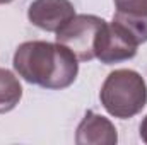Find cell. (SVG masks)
Returning a JSON list of instances; mask_svg holds the SVG:
<instances>
[{
	"mask_svg": "<svg viewBox=\"0 0 147 145\" xmlns=\"http://www.w3.org/2000/svg\"><path fill=\"white\" fill-rule=\"evenodd\" d=\"M14 70L29 84L50 91L70 87L79 73V60L72 51L50 41H26L14 53Z\"/></svg>",
	"mask_w": 147,
	"mask_h": 145,
	"instance_id": "1",
	"label": "cell"
},
{
	"mask_svg": "<svg viewBox=\"0 0 147 145\" xmlns=\"http://www.w3.org/2000/svg\"><path fill=\"white\" fill-rule=\"evenodd\" d=\"M99 99L108 114L128 119L137 116L147 104V84L144 77L130 68H118L105 79Z\"/></svg>",
	"mask_w": 147,
	"mask_h": 145,
	"instance_id": "2",
	"label": "cell"
},
{
	"mask_svg": "<svg viewBox=\"0 0 147 145\" xmlns=\"http://www.w3.org/2000/svg\"><path fill=\"white\" fill-rule=\"evenodd\" d=\"M105 19L92 14H75L72 19L60 28L57 34V43L67 46L79 62H89L94 56V44L98 33L103 26Z\"/></svg>",
	"mask_w": 147,
	"mask_h": 145,
	"instance_id": "3",
	"label": "cell"
},
{
	"mask_svg": "<svg viewBox=\"0 0 147 145\" xmlns=\"http://www.w3.org/2000/svg\"><path fill=\"white\" fill-rule=\"evenodd\" d=\"M137 48L139 43L121 24L105 21L96 38L94 56L105 65H113L132 60L137 55Z\"/></svg>",
	"mask_w": 147,
	"mask_h": 145,
	"instance_id": "4",
	"label": "cell"
},
{
	"mask_svg": "<svg viewBox=\"0 0 147 145\" xmlns=\"http://www.w3.org/2000/svg\"><path fill=\"white\" fill-rule=\"evenodd\" d=\"M75 15L70 0H33L28 9V19L43 31L57 33Z\"/></svg>",
	"mask_w": 147,
	"mask_h": 145,
	"instance_id": "5",
	"label": "cell"
},
{
	"mask_svg": "<svg viewBox=\"0 0 147 145\" xmlns=\"http://www.w3.org/2000/svg\"><path fill=\"white\" fill-rule=\"evenodd\" d=\"M118 142L116 126L110 118L87 111L75 132L77 145H115Z\"/></svg>",
	"mask_w": 147,
	"mask_h": 145,
	"instance_id": "6",
	"label": "cell"
},
{
	"mask_svg": "<svg viewBox=\"0 0 147 145\" xmlns=\"http://www.w3.org/2000/svg\"><path fill=\"white\" fill-rule=\"evenodd\" d=\"M22 99V85L19 79L7 68H0V114L9 113Z\"/></svg>",
	"mask_w": 147,
	"mask_h": 145,
	"instance_id": "7",
	"label": "cell"
},
{
	"mask_svg": "<svg viewBox=\"0 0 147 145\" xmlns=\"http://www.w3.org/2000/svg\"><path fill=\"white\" fill-rule=\"evenodd\" d=\"M115 14L128 17H147V0H113Z\"/></svg>",
	"mask_w": 147,
	"mask_h": 145,
	"instance_id": "8",
	"label": "cell"
},
{
	"mask_svg": "<svg viewBox=\"0 0 147 145\" xmlns=\"http://www.w3.org/2000/svg\"><path fill=\"white\" fill-rule=\"evenodd\" d=\"M140 138H142L144 144H147V114L142 119V123H140Z\"/></svg>",
	"mask_w": 147,
	"mask_h": 145,
	"instance_id": "9",
	"label": "cell"
},
{
	"mask_svg": "<svg viewBox=\"0 0 147 145\" xmlns=\"http://www.w3.org/2000/svg\"><path fill=\"white\" fill-rule=\"evenodd\" d=\"M10 2H14V0H0V5H3V3H10Z\"/></svg>",
	"mask_w": 147,
	"mask_h": 145,
	"instance_id": "10",
	"label": "cell"
}]
</instances>
